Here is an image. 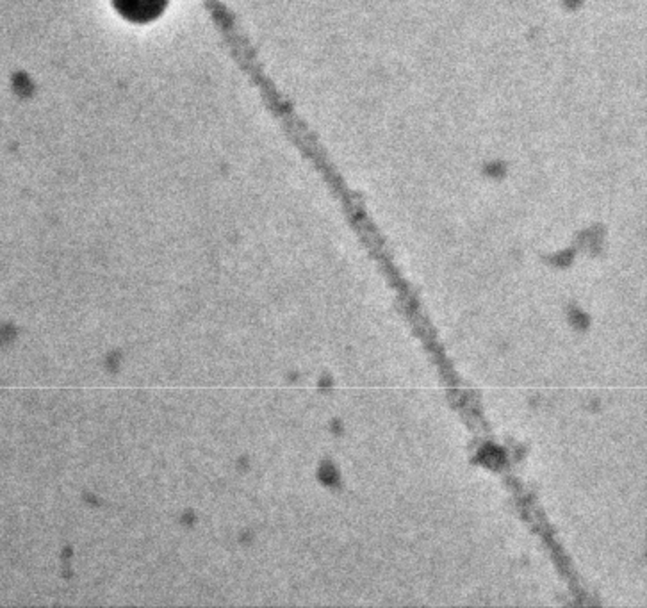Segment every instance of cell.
Listing matches in <instances>:
<instances>
[{
    "label": "cell",
    "mask_w": 647,
    "mask_h": 608,
    "mask_svg": "<svg viewBox=\"0 0 647 608\" xmlns=\"http://www.w3.org/2000/svg\"><path fill=\"white\" fill-rule=\"evenodd\" d=\"M123 18L132 22H150L166 8L168 0H113Z\"/></svg>",
    "instance_id": "1"
}]
</instances>
